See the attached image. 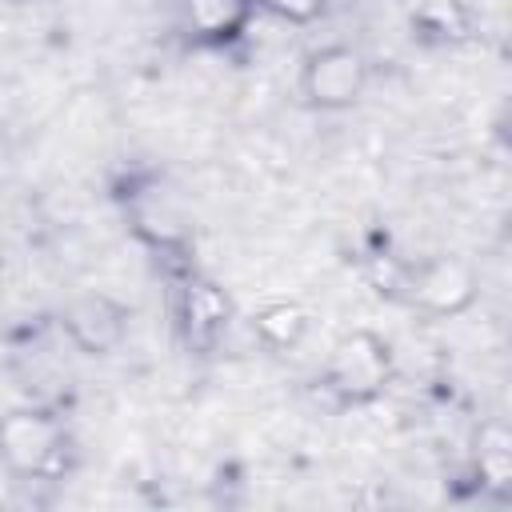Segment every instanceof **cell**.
I'll use <instances>...</instances> for the list:
<instances>
[{
  "label": "cell",
  "mask_w": 512,
  "mask_h": 512,
  "mask_svg": "<svg viewBox=\"0 0 512 512\" xmlns=\"http://www.w3.org/2000/svg\"><path fill=\"white\" fill-rule=\"evenodd\" d=\"M116 200H120L128 232L144 248H152V252H160L168 260H184L188 256V248H192V216H188L184 200L172 192V184L164 176L132 172L120 184Z\"/></svg>",
  "instance_id": "obj_1"
},
{
  "label": "cell",
  "mask_w": 512,
  "mask_h": 512,
  "mask_svg": "<svg viewBox=\"0 0 512 512\" xmlns=\"http://www.w3.org/2000/svg\"><path fill=\"white\" fill-rule=\"evenodd\" d=\"M396 376V352L392 340L380 336L376 328H352L344 332L324 360V388L340 400V404H372L388 392Z\"/></svg>",
  "instance_id": "obj_2"
},
{
  "label": "cell",
  "mask_w": 512,
  "mask_h": 512,
  "mask_svg": "<svg viewBox=\"0 0 512 512\" xmlns=\"http://www.w3.org/2000/svg\"><path fill=\"white\" fill-rule=\"evenodd\" d=\"M68 428L52 408L20 404L0 412V464L20 480H44L64 468Z\"/></svg>",
  "instance_id": "obj_3"
},
{
  "label": "cell",
  "mask_w": 512,
  "mask_h": 512,
  "mask_svg": "<svg viewBox=\"0 0 512 512\" xmlns=\"http://www.w3.org/2000/svg\"><path fill=\"white\" fill-rule=\"evenodd\" d=\"M388 292L428 316H460L480 296V272L464 256L440 252L416 264H396Z\"/></svg>",
  "instance_id": "obj_4"
},
{
  "label": "cell",
  "mask_w": 512,
  "mask_h": 512,
  "mask_svg": "<svg viewBox=\"0 0 512 512\" xmlns=\"http://www.w3.org/2000/svg\"><path fill=\"white\" fill-rule=\"evenodd\" d=\"M368 60L352 44H320L304 52L296 72V92L312 112H348L368 92Z\"/></svg>",
  "instance_id": "obj_5"
},
{
  "label": "cell",
  "mask_w": 512,
  "mask_h": 512,
  "mask_svg": "<svg viewBox=\"0 0 512 512\" xmlns=\"http://www.w3.org/2000/svg\"><path fill=\"white\" fill-rule=\"evenodd\" d=\"M172 312H176V328L192 352H212L236 316L228 292L212 276H200V272H188L180 280Z\"/></svg>",
  "instance_id": "obj_6"
},
{
  "label": "cell",
  "mask_w": 512,
  "mask_h": 512,
  "mask_svg": "<svg viewBox=\"0 0 512 512\" xmlns=\"http://www.w3.org/2000/svg\"><path fill=\"white\" fill-rule=\"evenodd\" d=\"M60 328L76 352L112 356L128 340V308L108 292H76L60 312Z\"/></svg>",
  "instance_id": "obj_7"
},
{
  "label": "cell",
  "mask_w": 512,
  "mask_h": 512,
  "mask_svg": "<svg viewBox=\"0 0 512 512\" xmlns=\"http://www.w3.org/2000/svg\"><path fill=\"white\" fill-rule=\"evenodd\" d=\"M252 0H180V20L188 36L204 48L236 44L252 20Z\"/></svg>",
  "instance_id": "obj_8"
},
{
  "label": "cell",
  "mask_w": 512,
  "mask_h": 512,
  "mask_svg": "<svg viewBox=\"0 0 512 512\" xmlns=\"http://www.w3.org/2000/svg\"><path fill=\"white\" fill-rule=\"evenodd\" d=\"M308 328H312V316H308V308L296 304V300H272V304L256 308V316H252V336H256L264 348H272V352H292V348H300L304 336H308Z\"/></svg>",
  "instance_id": "obj_9"
},
{
  "label": "cell",
  "mask_w": 512,
  "mask_h": 512,
  "mask_svg": "<svg viewBox=\"0 0 512 512\" xmlns=\"http://www.w3.org/2000/svg\"><path fill=\"white\" fill-rule=\"evenodd\" d=\"M476 476L484 488L492 492H508L512 488V432L492 420L480 428V440H476Z\"/></svg>",
  "instance_id": "obj_10"
},
{
  "label": "cell",
  "mask_w": 512,
  "mask_h": 512,
  "mask_svg": "<svg viewBox=\"0 0 512 512\" xmlns=\"http://www.w3.org/2000/svg\"><path fill=\"white\" fill-rule=\"evenodd\" d=\"M408 16H412V28L420 32H436L440 40L464 32V12L456 0H404Z\"/></svg>",
  "instance_id": "obj_11"
},
{
  "label": "cell",
  "mask_w": 512,
  "mask_h": 512,
  "mask_svg": "<svg viewBox=\"0 0 512 512\" xmlns=\"http://www.w3.org/2000/svg\"><path fill=\"white\" fill-rule=\"evenodd\" d=\"M252 8H256V12H268V16L284 20V24H296V28H304V24H316V20H324V12H328V0H252Z\"/></svg>",
  "instance_id": "obj_12"
}]
</instances>
